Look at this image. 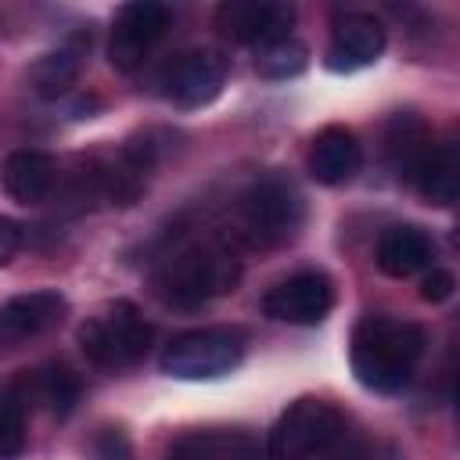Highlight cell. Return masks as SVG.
Here are the masks:
<instances>
[{
    "label": "cell",
    "instance_id": "21",
    "mask_svg": "<svg viewBox=\"0 0 460 460\" xmlns=\"http://www.w3.org/2000/svg\"><path fill=\"white\" fill-rule=\"evenodd\" d=\"M36 395L47 402L54 417H68L79 402V377L65 363H50L36 374Z\"/></svg>",
    "mask_w": 460,
    "mask_h": 460
},
{
    "label": "cell",
    "instance_id": "24",
    "mask_svg": "<svg viewBox=\"0 0 460 460\" xmlns=\"http://www.w3.org/2000/svg\"><path fill=\"white\" fill-rule=\"evenodd\" d=\"M93 460H133V446L122 428H101L93 438Z\"/></svg>",
    "mask_w": 460,
    "mask_h": 460
},
{
    "label": "cell",
    "instance_id": "2",
    "mask_svg": "<svg viewBox=\"0 0 460 460\" xmlns=\"http://www.w3.org/2000/svg\"><path fill=\"white\" fill-rule=\"evenodd\" d=\"M155 295L172 309H201L241 284V259L223 241H187L155 266Z\"/></svg>",
    "mask_w": 460,
    "mask_h": 460
},
{
    "label": "cell",
    "instance_id": "10",
    "mask_svg": "<svg viewBox=\"0 0 460 460\" xmlns=\"http://www.w3.org/2000/svg\"><path fill=\"white\" fill-rule=\"evenodd\" d=\"M216 25L244 47H270L277 40H288L295 25V7L291 4H270V0H230L216 11Z\"/></svg>",
    "mask_w": 460,
    "mask_h": 460
},
{
    "label": "cell",
    "instance_id": "19",
    "mask_svg": "<svg viewBox=\"0 0 460 460\" xmlns=\"http://www.w3.org/2000/svg\"><path fill=\"white\" fill-rule=\"evenodd\" d=\"M169 460H255V442L244 431H187L169 446Z\"/></svg>",
    "mask_w": 460,
    "mask_h": 460
},
{
    "label": "cell",
    "instance_id": "7",
    "mask_svg": "<svg viewBox=\"0 0 460 460\" xmlns=\"http://www.w3.org/2000/svg\"><path fill=\"white\" fill-rule=\"evenodd\" d=\"M169 29V7L155 4V0H133L122 4L115 11L111 22V40H108V61L115 72H137L151 50L158 47V40Z\"/></svg>",
    "mask_w": 460,
    "mask_h": 460
},
{
    "label": "cell",
    "instance_id": "1",
    "mask_svg": "<svg viewBox=\"0 0 460 460\" xmlns=\"http://www.w3.org/2000/svg\"><path fill=\"white\" fill-rule=\"evenodd\" d=\"M424 345L428 334L413 320L370 313L352 331V374L370 392H402L424 356Z\"/></svg>",
    "mask_w": 460,
    "mask_h": 460
},
{
    "label": "cell",
    "instance_id": "17",
    "mask_svg": "<svg viewBox=\"0 0 460 460\" xmlns=\"http://www.w3.org/2000/svg\"><path fill=\"white\" fill-rule=\"evenodd\" d=\"M4 190L18 205H40L58 190V162L47 151H14L4 162Z\"/></svg>",
    "mask_w": 460,
    "mask_h": 460
},
{
    "label": "cell",
    "instance_id": "16",
    "mask_svg": "<svg viewBox=\"0 0 460 460\" xmlns=\"http://www.w3.org/2000/svg\"><path fill=\"white\" fill-rule=\"evenodd\" d=\"M86 50H90V36H86V32H72L65 43H58L54 50H47V54L32 65V72H29L32 90H36L40 97H47V101L68 93V90L75 86L79 72H83Z\"/></svg>",
    "mask_w": 460,
    "mask_h": 460
},
{
    "label": "cell",
    "instance_id": "6",
    "mask_svg": "<svg viewBox=\"0 0 460 460\" xmlns=\"http://www.w3.org/2000/svg\"><path fill=\"white\" fill-rule=\"evenodd\" d=\"M345 438V417L323 399H295L266 435L270 460H313Z\"/></svg>",
    "mask_w": 460,
    "mask_h": 460
},
{
    "label": "cell",
    "instance_id": "8",
    "mask_svg": "<svg viewBox=\"0 0 460 460\" xmlns=\"http://www.w3.org/2000/svg\"><path fill=\"white\" fill-rule=\"evenodd\" d=\"M226 72H230V61L219 50H212V47L187 50L162 68L158 93L165 101H172L176 108H205L219 97Z\"/></svg>",
    "mask_w": 460,
    "mask_h": 460
},
{
    "label": "cell",
    "instance_id": "26",
    "mask_svg": "<svg viewBox=\"0 0 460 460\" xmlns=\"http://www.w3.org/2000/svg\"><path fill=\"white\" fill-rule=\"evenodd\" d=\"M22 241H25L22 223H18V219H11V216H0V266H7V262L18 255Z\"/></svg>",
    "mask_w": 460,
    "mask_h": 460
},
{
    "label": "cell",
    "instance_id": "15",
    "mask_svg": "<svg viewBox=\"0 0 460 460\" xmlns=\"http://www.w3.org/2000/svg\"><path fill=\"white\" fill-rule=\"evenodd\" d=\"M155 165V144L129 140L111 162L101 165V198L111 205H133L147 190V172Z\"/></svg>",
    "mask_w": 460,
    "mask_h": 460
},
{
    "label": "cell",
    "instance_id": "23",
    "mask_svg": "<svg viewBox=\"0 0 460 460\" xmlns=\"http://www.w3.org/2000/svg\"><path fill=\"white\" fill-rule=\"evenodd\" d=\"M305 65H309V50L298 40H291V36L288 40H277V43H270L262 50H255V68L266 79H291Z\"/></svg>",
    "mask_w": 460,
    "mask_h": 460
},
{
    "label": "cell",
    "instance_id": "12",
    "mask_svg": "<svg viewBox=\"0 0 460 460\" xmlns=\"http://www.w3.org/2000/svg\"><path fill=\"white\" fill-rule=\"evenodd\" d=\"M68 313V302L61 291H25L14 295L0 305V352H11L40 334H47L50 327H58Z\"/></svg>",
    "mask_w": 460,
    "mask_h": 460
},
{
    "label": "cell",
    "instance_id": "14",
    "mask_svg": "<svg viewBox=\"0 0 460 460\" xmlns=\"http://www.w3.org/2000/svg\"><path fill=\"white\" fill-rule=\"evenodd\" d=\"M374 259H377V270L385 273V277H413V273H420V270H428L431 266V259H435V241H431V234L424 230V226H417V223H395V226H388L381 237H377V252H374Z\"/></svg>",
    "mask_w": 460,
    "mask_h": 460
},
{
    "label": "cell",
    "instance_id": "18",
    "mask_svg": "<svg viewBox=\"0 0 460 460\" xmlns=\"http://www.w3.org/2000/svg\"><path fill=\"white\" fill-rule=\"evenodd\" d=\"M410 180L431 205H453L460 190V147L453 140L431 144L417 162V169L410 172Z\"/></svg>",
    "mask_w": 460,
    "mask_h": 460
},
{
    "label": "cell",
    "instance_id": "5",
    "mask_svg": "<svg viewBox=\"0 0 460 460\" xmlns=\"http://www.w3.org/2000/svg\"><path fill=\"white\" fill-rule=\"evenodd\" d=\"M244 359V334L234 327H198L176 334L162 356L158 367L162 374L176 381H212L230 374Z\"/></svg>",
    "mask_w": 460,
    "mask_h": 460
},
{
    "label": "cell",
    "instance_id": "27",
    "mask_svg": "<svg viewBox=\"0 0 460 460\" xmlns=\"http://www.w3.org/2000/svg\"><path fill=\"white\" fill-rule=\"evenodd\" d=\"M313 460H370V453H367V446H363V442L338 438L327 453H320V456H313Z\"/></svg>",
    "mask_w": 460,
    "mask_h": 460
},
{
    "label": "cell",
    "instance_id": "9",
    "mask_svg": "<svg viewBox=\"0 0 460 460\" xmlns=\"http://www.w3.org/2000/svg\"><path fill=\"white\" fill-rule=\"evenodd\" d=\"M334 309V284L323 270H298L262 295V313L280 323L316 327Z\"/></svg>",
    "mask_w": 460,
    "mask_h": 460
},
{
    "label": "cell",
    "instance_id": "22",
    "mask_svg": "<svg viewBox=\"0 0 460 460\" xmlns=\"http://www.w3.org/2000/svg\"><path fill=\"white\" fill-rule=\"evenodd\" d=\"M25 449V395L18 385L0 388V460H11Z\"/></svg>",
    "mask_w": 460,
    "mask_h": 460
},
{
    "label": "cell",
    "instance_id": "13",
    "mask_svg": "<svg viewBox=\"0 0 460 460\" xmlns=\"http://www.w3.org/2000/svg\"><path fill=\"white\" fill-rule=\"evenodd\" d=\"M363 165V147L356 140V133L349 126H323L305 155V169L316 183L323 187H338L349 183Z\"/></svg>",
    "mask_w": 460,
    "mask_h": 460
},
{
    "label": "cell",
    "instance_id": "4",
    "mask_svg": "<svg viewBox=\"0 0 460 460\" xmlns=\"http://www.w3.org/2000/svg\"><path fill=\"white\" fill-rule=\"evenodd\" d=\"M151 338H155V327L126 298H115L104 313L90 316L79 327L83 356L104 370H122V367H133L137 359H144V352L151 349Z\"/></svg>",
    "mask_w": 460,
    "mask_h": 460
},
{
    "label": "cell",
    "instance_id": "20",
    "mask_svg": "<svg viewBox=\"0 0 460 460\" xmlns=\"http://www.w3.org/2000/svg\"><path fill=\"white\" fill-rule=\"evenodd\" d=\"M428 147H431V137H428V129H424V122L417 115L399 111V115L388 119V126H385V155H388V162H392V169L399 176L410 180V172L417 169V162L424 158Z\"/></svg>",
    "mask_w": 460,
    "mask_h": 460
},
{
    "label": "cell",
    "instance_id": "25",
    "mask_svg": "<svg viewBox=\"0 0 460 460\" xmlns=\"http://www.w3.org/2000/svg\"><path fill=\"white\" fill-rule=\"evenodd\" d=\"M453 291H456V277H453L449 270L431 266V270L424 273V280H420V298H424V302H431V305H438V302L453 298Z\"/></svg>",
    "mask_w": 460,
    "mask_h": 460
},
{
    "label": "cell",
    "instance_id": "3",
    "mask_svg": "<svg viewBox=\"0 0 460 460\" xmlns=\"http://www.w3.org/2000/svg\"><path fill=\"white\" fill-rule=\"evenodd\" d=\"M302 219H305V201L284 172H266L252 180L237 198L241 234L255 248H273L291 241L302 230Z\"/></svg>",
    "mask_w": 460,
    "mask_h": 460
},
{
    "label": "cell",
    "instance_id": "11",
    "mask_svg": "<svg viewBox=\"0 0 460 460\" xmlns=\"http://www.w3.org/2000/svg\"><path fill=\"white\" fill-rule=\"evenodd\" d=\"M388 32L381 18L370 11H341L331 25V47H327V68L331 72H356L374 65L385 54Z\"/></svg>",
    "mask_w": 460,
    "mask_h": 460
}]
</instances>
